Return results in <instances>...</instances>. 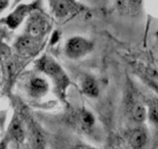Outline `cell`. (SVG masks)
<instances>
[{
  "label": "cell",
  "mask_w": 158,
  "mask_h": 149,
  "mask_svg": "<svg viewBox=\"0 0 158 149\" xmlns=\"http://www.w3.org/2000/svg\"><path fill=\"white\" fill-rule=\"evenodd\" d=\"M50 3H51L53 13L55 15L56 17L59 19L65 18L77 10V6L76 5L75 2L68 1V0L52 1Z\"/></svg>",
  "instance_id": "cell-6"
},
{
  "label": "cell",
  "mask_w": 158,
  "mask_h": 149,
  "mask_svg": "<svg viewBox=\"0 0 158 149\" xmlns=\"http://www.w3.org/2000/svg\"><path fill=\"white\" fill-rule=\"evenodd\" d=\"M30 12V7L27 5H19L13 10L12 13H10L4 19L3 23L9 27V28L14 30L17 28L28 13Z\"/></svg>",
  "instance_id": "cell-5"
},
{
  "label": "cell",
  "mask_w": 158,
  "mask_h": 149,
  "mask_svg": "<svg viewBox=\"0 0 158 149\" xmlns=\"http://www.w3.org/2000/svg\"><path fill=\"white\" fill-rule=\"evenodd\" d=\"M147 141V131L142 127L133 130L129 138V142L133 149H143Z\"/></svg>",
  "instance_id": "cell-9"
},
{
  "label": "cell",
  "mask_w": 158,
  "mask_h": 149,
  "mask_svg": "<svg viewBox=\"0 0 158 149\" xmlns=\"http://www.w3.org/2000/svg\"><path fill=\"white\" fill-rule=\"evenodd\" d=\"M39 39L26 34L18 39L16 43V49L20 54L24 56L33 55L39 48Z\"/></svg>",
  "instance_id": "cell-4"
},
{
  "label": "cell",
  "mask_w": 158,
  "mask_h": 149,
  "mask_svg": "<svg viewBox=\"0 0 158 149\" xmlns=\"http://www.w3.org/2000/svg\"><path fill=\"white\" fill-rule=\"evenodd\" d=\"M9 134L18 142H23L25 139V131L22 122L17 116H14L9 126Z\"/></svg>",
  "instance_id": "cell-10"
},
{
  "label": "cell",
  "mask_w": 158,
  "mask_h": 149,
  "mask_svg": "<svg viewBox=\"0 0 158 149\" xmlns=\"http://www.w3.org/2000/svg\"><path fill=\"white\" fill-rule=\"evenodd\" d=\"M50 30V23L48 19L40 14H35L32 16L27 25V35L39 39L46 34Z\"/></svg>",
  "instance_id": "cell-3"
},
{
  "label": "cell",
  "mask_w": 158,
  "mask_h": 149,
  "mask_svg": "<svg viewBox=\"0 0 158 149\" xmlns=\"http://www.w3.org/2000/svg\"><path fill=\"white\" fill-rule=\"evenodd\" d=\"M77 120L79 124L84 130H91L95 125V117L90 111L82 109L78 112Z\"/></svg>",
  "instance_id": "cell-11"
},
{
  "label": "cell",
  "mask_w": 158,
  "mask_h": 149,
  "mask_svg": "<svg viewBox=\"0 0 158 149\" xmlns=\"http://www.w3.org/2000/svg\"><path fill=\"white\" fill-rule=\"evenodd\" d=\"M29 133H30V144L33 149H44L46 145L44 136L39 127L33 121H30L28 124Z\"/></svg>",
  "instance_id": "cell-8"
},
{
  "label": "cell",
  "mask_w": 158,
  "mask_h": 149,
  "mask_svg": "<svg viewBox=\"0 0 158 149\" xmlns=\"http://www.w3.org/2000/svg\"><path fill=\"white\" fill-rule=\"evenodd\" d=\"M49 89V85L45 79L36 77L30 79L28 85V91L30 96L35 98H40L46 95Z\"/></svg>",
  "instance_id": "cell-7"
},
{
  "label": "cell",
  "mask_w": 158,
  "mask_h": 149,
  "mask_svg": "<svg viewBox=\"0 0 158 149\" xmlns=\"http://www.w3.org/2000/svg\"><path fill=\"white\" fill-rule=\"evenodd\" d=\"M74 149H97V148L96 147H93V146L89 145V144H77V145L74 147Z\"/></svg>",
  "instance_id": "cell-16"
},
{
  "label": "cell",
  "mask_w": 158,
  "mask_h": 149,
  "mask_svg": "<svg viewBox=\"0 0 158 149\" xmlns=\"http://www.w3.org/2000/svg\"><path fill=\"white\" fill-rule=\"evenodd\" d=\"M40 68L50 75L55 82V85L60 92H64L68 84V79L61 67L51 57H45L40 62Z\"/></svg>",
  "instance_id": "cell-1"
},
{
  "label": "cell",
  "mask_w": 158,
  "mask_h": 149,
  "mask_svg": "<svg viewBox=\"0 0 158 149\" xmlns=\"http://www.w3.org/2000/svg\"><path fill=\"white\" fill-rule=\"evenodd\" d=\"M130 113L133 119L137 123H143L147 117V111L142 103L135 102L132 104Z\"/></svg>",
  "instance_id": "cell-14"
},
{
  "label": "cell",
  "mask_w": 158,
  "mask_h": 149,
  "mask_svg": "<svg viewBox=\"0 0 158 149\" xmlns=\"http://www.w3.org/2000/svg\"><path fill=\"white\" fill-rule=\"evenodd\" d=\"M9 1H6V0H0V13H2L3 10H5L9 6Z\"/></svg>",
  "instance_id": "cell-17"
},
{
  "label": "cell",
  "mask_w": 158,
  "mask_h": 149,
  "mask_svg": "<svg viewBox=\"0 0 158 149\" xmlns=\"http://www.w3.org/2000/svg\"><path fill=\"white\" fill-rule=\"evenodd\" d=\"M141 2L135 1H121L117 2V8L120 12L126 14H136L141 9Z\"/></svg>",
  "instance_id": "cell-12"
},
{
  "label": "cell",
  "mask_w": 158,
  "mask_h": 149,
  "mask_svg": "<svg viewBox=\"0 0 158 149\" xmlns=\"http://www.w3.org/2000/svg\"><path fill=\"white\" fill-rule=\"evenodd\" d=\"M147 116L152 123L158 124V100L151 99L148 102Z\"/></svg>",
  "instance_id": "cell-15"
},
{
  "label": "cell",
  "mask_w": 158,
  "mask_h": 149,
  "mask_svg": "<svg viewBox=\"0 0 158 149\" xmlns=\"http://www.w3.org/2000/svg\"><path fill=\"white\" fill-rule=\"evenodd\" d=\"M0 149H5V148H4V147H2H2H0Z\"/></svg>",
  "instance_id": "cell-18"
},
{
  "label": "cell",
  "mask_w": 158,
  "mask_h": 149,
  "mask_svg": "<svg viewBox=\"0 0 158 149\" xmlns=\"http://www.w3.org/2000/svg\"><path fill=\"white\" fill-rule=\"evenodd\" d=\"M93 49V44L90 40L81 37H71L65 45L66 55L71 59H78L85 57Z\"/></svg>",
  "instance_id": "cell-2"
},
{
  "label": "cell",
  "mask_w": 158,
  "mask_h": 149,
  "mask_svg": "<svg viewBox=\"0 0 158 149\" xmlns=\"http://www.w3.org/2000/svg\"><path fill=\"white\" fill-rule=\"evenodd\" d=\"M81 89L83 92L89 97H96L99 93V89L96 81L92 77H87L82 82Z\"/></svg>",
  "instance_id": "cell-13"
}]
</instances>
